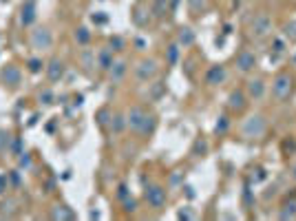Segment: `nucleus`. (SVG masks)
<instances>
[{"label": "nucleus", "instance_id": "f257e3e1", "mask_svg": "<svg viewBox=\"0 0 296 221\" xmlns=\"http://www.w3.org/2000/svg\"><path fill=\"white\" fill-rule=\"evenodd\" d=\"M29 47H31L35 53H47L53 47V31L47 27V24H35L29 31Z\"/></svg>", "mask_w": 296, "mask_h": 221}, {"label": "nucleus", "instance_id": "f03ea898", "mask_svg": "<svg viewBox=\"0 0 296 221\" xmlns=\"http://www.w3.org/2000/svg\"><path fill=\"white\" fill-rule=\"evenodd\" d=\"M157 73H159V62H157L155 58H142L140 62L135 64V69H133V75H135L137 82H142V84H148V82H152L157 78Z\"/></svg>", "mask_w": 296, "mask_h": 221}, {"label": "nucleus", "instance_id": "7ed1b4c3", "mask_svg": "<svg viewBox=\"0 0 296 221\" xmlns=\"http://www.w3.org/2000/svg\"><path fill=\"white\" fill-rule=\"evenodd\" d=\"M144 199L152 210H161L168 202V190H166V186H161V184L150 182L144 186Z\"/></svg>", "mask_w": 296, "mask_h": 221}, {"label": "nucleus", "instance_id": "20e7f679", "mask_svg": "<svg viewBox=\"0 0 296 221\" xmlns=\"http://www.w3.org/2000/svg\"><path fill=\"white\" fill-rule=\"evenodd\" d=\"M22 69H20L18 64H13V62H9V64H4L2 69H0V84L4 86V89H9V91H18L20 86H22Z\"/></svg>", "mask_w": 296, "mask_h": 221}, {"label": "nucleus", "instance_id": "39448f33", "mask_svg": "<svg viewBox=\"0 0 296 221\" xmlns=\"http://www.w3.org/2000/svg\"><path fill=\"white\" fill-rule=\"evenodd\" d=\"M38 22V0H22L18 9V24L22 29H31Z\"/></svg>", "mask_w": 296, "mask_h": 221}, {"label": "nucleus", "instance_id": "423d86ee", "mask_svg": "<svg viewBox=\"0 0 296 221\" xmlns=\"http://www.w3.org/2000/svg\"><path fill=\"white\" fill-rule=\"evenodd\" d=\"M294 89V78L290 73H277L272 80V97L279 102L288 100Z\"/></svg>", "mask_w": 296, "mask_h": 221}, {"label": "nucleus", "instance_id": "0eeeda50", "mask_svg": "<svg viewBox=\"0 0 296 221\" xmlns=\"http://www.w3.org/2000/svg\"><path fill=\"white\" fill-rule=\"evenodd\" d=\"M265 131H268V120H265L263 115H252L246 120V124H243L241 133L246 140H259V137L265 135Z\"/></svg>", "mask_w": 296, "mask_h": 221}, {"label": "nucleus", "instance_id": "6e6552de", "mask_svg": "<svg viewBox=\"0 0 296 221\" xmlns=\"http://www.w3.org/2000/svg\"><path fill=\"white\" fill-rule=\"evenodd\" d=\"M44 75H47L49 84H58V82H62L64 75H66V64H64V60L58 58V55L49 58L47 64H44Z\"/></svg>", "mask_w": 296, "mask_h": 221}, {"label": "nucleus", "instance_id": "1a4fd4ad", "mask_svg": "<svg viewBox=\"0 0 296 221\" xmlns=\"http://www.w3.org/2000/svg\"><path fill=\"white\" fill-rule=\"evenodd\" d=\"M115 51L111 47H102L100 51H95V69L102 71V73H109L111 66L115 64Z\"/></svg>", "mask_w": 296, "mask_h": 221}, {"label": "nucleus", "instance_id": "9d476101", "mask_svg": "<svg viewBox=\"0 0 296 221\" xmlns=\"http://www.w3.org/2000/svg\"><path fill=\"white\" fill-rule=\"evenodd\" d=\"M146 109L142 104H135V106H131L129 111H126V122H129V131L131 133H140V128H142V122H144V117H146Z\"/></svg>", "mask_w": 296, "mask_h": 221}, {"label": "nucleus", "instance_id": "9b49d317", "mask_svg": "<svg viewBox=\"0 0 296 221\" xmlns=\"http://www.w3.org/2000/svg\"><path fill=\"white\" fill-rule=\"evenodd\" d=\"M234 64H237V69L241 71V73H250V71H254V66H257V55H254L250 49H243L237 53Z\"/></svg>", "mask_w": 296, "mask_h": 221}, {"label": "nucleus", "instance_id": "f8f14e48", "mask_svg": "<svg viewBox=\"0 0 296 221\" xmlns=\"http://www.w3.org/2000/svg\"><path fill=\"white\" fill-rule=\"evenodd\" d=\"M203 80H206L208 86H219L223 84V82L228 80V71L223 64H212L210 69L206 71V75H203Z\"/></svg>", "mask_w": 296, "mask_h": 221}, {"label": "nucleus", "instance_id": "ddd939ff", "mask_svg": "<svg viewBox=\"0 0 296 221\" xmlns=\"http://www.w3.org/2000/svg\"><path fill=\"white\" fill-rule=\"evenodd\" d=\"M252 33L254 38H265V35H268L270 31H272V20H270V16L268 13H261V16H257L254 18V22H252Z\"/></svg>", "mask_w": 296, "mask_h": 221}, {"label": "nucleus", "instance_id": "4468645a", "mask_svg": "<svg viewBox=\"0 0 296 221\" xmlns=\"http://www.w3.org/2000/svg\"><path fill=\"white\" fill-rule=\"evenodd\" d=\"M126 73H129V62H126L124 58L115 60V64L111 66V71H109V82L111 84H122Z\"/></svg>", "mask_w": 296, "mask_h": 221}, {"label": "nucleus", "instance_id": "2eb2a0df", "mask_svg": "<svg viewBox=\"0 0 296 221\" xmlns=\"http://www.w3.org/2000/svg\"><path fill=\"white\" fill-rule=\"evenodd\" d=\"M248 100H250V97H248L246 91L234 89V91H230V95H228V109L241 113V111L248 106Z\"/></svg>", "mask_w": 296, "mask_h": 221}, {"label": "nucleus", "instance_id": "dca6fc26", "mask_svg": "<svg viewBox=\"0 0 296 221\" xmlns=\"http://www.w3.org/2000/svg\"><path fill=\"white\" fill-rule=\"evenodd\" d=\"M49 217L53 221H71V219H75V213L66 204H53L49 208Z\"/></svg>", "mask_w": 296, "mask_h": 221}, {"label": "nucleus", "instance_id": "f3484780", "mask_svg": "<svg viewBox=\"0 0 296 221\" xmlns=\"http://www.w3.org/2000/svg\"><path fill=\"white\" fill-rule=\"evenodd\" d=\"M109 131L113 133V135H122V133H126V131H129V122H126V113H122V111H113V117H111Z\"/></svg>", "mask_w": 296, "mask_h": 221}, {"label": "nucleus", "instance_id": "a211bd4d", "mask_svg": "<svg viewBox=\"0 0 296 221\" xmlns=\"http://www.w3.org/2000/svg\"><path fill=\"white\" fill-rule=\"evenodd\" d=\"M246 93L250 100H263L265 97V82L261 78H252L246 84Z\"/></svg>", "mask_w": 296, "mask_h": 221}, {"label": "nucleus", "instance_id": "6ab92c4d", "mask_svg": "<svg viewBox=\"0 0 296 221\" xmlns=\"http://www.w3.org/2000/svg\"><path fill=\"white\" fill-rule=\"evenodd\" d=\"M157 124H159V120H157L155 113H146L144 122H142L140 133H137V137H142V140H148V137H150L152 133L157 131Z\"/></svg>", "mask_w": 296, "mask_h": 221}, {"label": "nucleus", "instance_id": "aec40b11", "mask_svg": "<svg viewBox=\"0 0 296 221\" xmlns=\"http://www.w3.org/2000/svg\"><path fill=\"white\" fill-rule=\"evenodd\" d=\"M35 100H38L40 106H53V104H58V95H55V91L51 89V86H42V89L35 93Z\"/></svg>", "mask_w": 296, "mask_h": 221}, {"label": "nucleus", "instance_id": "412c9836", "mask_svg": "<svg viewBox=\"0 0 296 221\" xmlns=\"http://www.w3.org/2000/svg\"><path fill=\"white\" fill-rule=\"evenodd\" d=\"M195 42H197L195 31H192L190 27H179V31H177V44L183 49H190Z\"/></svg>", "mask_w": 296, "mask_h": 221}, {"label": "nucleus", "instance_id": "4be33fe9", "mask_svg": "<svg viewBox=\"0 0 296 221\" xmlns=\"http://www.w3.org/2000/svg\"><path fill=\"white\" fill-rule=\"evenodd\" d=\"M44 64H47V60H44L42 55H31V58L24 62V71H27L29 75H40L44 71Z\"/></svg>", "mask_w": 296, "mask_h": 221}, {"label": "nucleus", "instance_id": "5701e85b", "mask_svg": "<svg viewBox=\"0 0 296 221\" xmlns=\"http://www.w3.org/2000/svg\"><path fill=\"white\" fill-rule=\"evenodd\" d=\"M91 38H93V33H91V29H89V27H84V24L75 27V31H73V40L80 44V47H86V44L91 42Z\"/></svg>", "mask_w": 296, "mask_h": 221}, {"label": "nucleus", "instance_id": "b1692460", "mask_svg": "<svg viewBox=\"0 0 296 221\" xmlns=\"http://www.w3.org/2000/svg\"><path fill=\"white\" fill-rule=\"evenodd\" d=\"M148 11H150V16L152 18H164L168 11H170V9H168V0H152L150 2V9H148Z\"/></svg>", "mask_w": 296, "mask_h": 221}, {"label": "nucleus", "instance_id": "393cba45", "mask_svg": "<svg viewBox=\"0 0 296 221\" xmlns=\"http://www.w3.org/2000/svg\"><path fill=\"white\" fill-rule=\"evenodd\" d=\"M27 151L24 148V140L20 135H13V140H11V144H9V151H7V155L11 157V159H16V157H20L22 153Z\"/></svg>", "mask_w": 296, "mask_h": 221}, {"label": "nucleus", "instance_id": "a878e982", "mask_svg": "<svg viewBox=\"0 0 296 221\" xmlns=\"http://www.w3.org/2000/svg\"><path fill=\"white\" fill-rule=\"evenodd\" d=\"M80 64H82L84 73H91V69L95 66V51L91 49H84L82 53H80Z\"/></svg>", "mask_w": 296, "mask_h": 221}, {"label": "nucleus", "instance_id": "bb28decb", "mask_svg": "<svg viewBox=\"0 0 296 221\" xmlns=\"http://www.w3.org/2000/svg\"><path fill=\"white\" fill-rule=\"evenodd\" d=\"M7 179H9V188L11 190H20L24 186V179H22V171L20 168H13V171L7 173Z\"/></svg>", "mask_w": 296, "mask_h": 221}, {"label": "nucleus", "instance_id": "cd10ccee", "mask_svg": "<svg viewBox=\"0 0 296 221\" xmlns=\"http://www.w3.org/2000/svg\"><path fill=\"white\" fill-rule=\"evenodd\" d=\"M111 117H113V111H111L109 106H102V109L95 111V122H98V124H100L102 128H109Z\"/></svg>", "mask_w": 296, "mask_h": 221}, {"label": "nucleus", "instance_id": "c85d7f7f", "mask_svg": "<svg viewBox=\"0 0 296 221\" xmlns=\"http://www.w3.org/2000/svg\"><path fill=\"white\" fill-rule=\"evenodd\" d=\"M16 168H20L22 173L33 171V155H31V153H27V151H24L20 157H16Z\"/></svg>", "mask_w": 296, "mask_h": 221}, {"label": "nucleus", "instance_id": "c756f323", "mask_svg": "<svg viewBox=\"0 0 296 221\" xmlns=\"http://www.w3.org/2000/svg\"><path fill=\"white\" fill-rule=\"evenodd\" d=\"M188 11L192 13V16H203V13L208 11V0H188Z\"/></svg>", "mask_w": 296, "mask_h": 221}, {"label": "nucleus", "instance_id": "7c9ffc66", "mask_svg": "<svg viewBox=\"0 0 296 221\" xmlns=\"http://www.w3.org/2000/svg\"><path fill=\"white\" fill-rule=\"evenodd\" d=\"M18 213V202L16 199H4L0 204V217H13Z\"/></svg>", "mask_w": 296, "mask_h": 221}, {"label": "nucleus", "instance_id": "2f4dec72", "mask_svg": "<svg viewBox=\"0 0 296 221\" xmlns=\"http://www.w3.org/2000/svg\"><path fill=\"white\" fill-rule=\"evenodd\" d=\"M208 140L206 137H197L195 140V144H192V155L195 157H206L208 155Z\"/></svg>", "mask_w": 296, "mask_h": 221}, {"label": "nucleus", "instance_id": "473e14b6", "mask_svg": "<svg viewBox=\"0 0 296 221\" xmlns=\"http://www.w3.org/2000/svg\"><path fill=\"white\" fill-rule=\"evenodd\" d=\"M279 219L288 221V219H296V199H292V202H288L283 206V208L279 210Z\"/></svg>", "mask_w": 296, "mask_h": 221}, {"label": "nucleus", "instance_id": "72a5a7b5", "mask_svg": "<svg viewBox=\"0 0 296 221\" xmlns=\"http://www.w3.org/2000/svg\"><path fill=\"white\" fill-rule=\"evenodd\" d=\"M11 140H13V133L7 131V128H0V155H7Z\"/></svg>", "mask_w": 296, "mask_h": 221}, {"label": "nucleus", "instance_id": "f704fd0d", "mask_svg": "<svg viewBox=\"0 0 296 221\" xmlns=\"http://www.w3.org/2000/svg\"><path fill=\"white\" fill-rule=\"evenodd\" d=\"M230 124H232V120L228 115H221L217 120V124H214V133H217V135H226L228 131H230Z\"/></svg>", "mask_w": 296, "mask_h": 221}, {"label": "nucleus", "instance_id": "c9c22d12", "mask_svg": "<svg viewBox=\"0 0 296 221\" xmlns=\"http://www.w3.org/2000/svg\"><path fill=\"white\" fill-rule=\"evenodd\" d=\"M166 62L168 64H177V62H179V44H177V42H172L170 47L166 49Z\"/></svg>", "mask_w": 296, "mask_h": 221}, {"label": "nucleus", "instance_id": "e433bc0d", "mask_svg": "<svg viewBox=\"0 0 296 221\" xmlns=\"http://www.w3.org/2000/svg\"><path fill=\"white\" fill-rule=\"evenodd\" d=\"M126 197H131V188H129V184H126V182H120L115 186V199L122 204Z\"/></svg>", "mask_w": 296, "mask_h": 221}, {"label": "nucleus", "instance_id": "4c0bfd02", "mask_svg": "<svg viewBox=\"0 0 296 221\" xmlns=\"http://www.w3.org/2000/svg\"><path fill=\"white\" fill-rule=\"evenodd\" d=\"M133 18H135V22L140 24V27H144L148 20H150V11H148V9H144V7H137L135 13H133Z\"/></svg>", "mask_w": 296, "mask_h": 221}, {"label": "nucleus", "instance_id": "58836bf2", "mask_svg": "<svg viewBox=\"0 0 296 221\" xmlns=\"http://www.w3.org/2000/svg\"><path fill=\"white\" fill-rule=\"evenodd\" d=\"M109 47L115 51V53H122V51L126 49V40L122 38V35H111V40H109Z\"/></svg>", "mask_w": 296, "mask_h": 221}, {"label": "nucleus", "instance_id": "ea45409f", "mask_svg": "<svg viewBox=\"0 0 296 221\" xmlns=\"http://www.w3.org/2000/svg\"><path fill=\"white\" fill-rule=\"evenodd\" d=\"M148 89H150L152 91V100H157V97H161V95H164V91H166V86H164V82H152V84H150V82H148Z\"/></svg>", "mask_w": 296, "mask_h": 221}, {"label": "nucleus", "instance_id": "a19ab883", "mask_svg": "<svg viewBox=\"0 0 296 221\" xmlns=\"http://www.w3.org/2000/svg\"><path fill=\"white\" fill-rule=\"evenodd\" d=\"M122 208H124V213H126V215L137 213V199L133 197V195H131V197H126L124 202H122Z\"/></svg>", "mask_w": 296, "mask_h": 221}, {"label": "nucleus", "instance_id": "79ce46f5", "mask_svg": "<svg viewBox=\"0 0 296 221\" xmlns=\"http://www.w3.org/2000/svg\"><path fill=\"white\" fill-rule=\"evenodd\" d=\"M283 35L288 40H292V42H296V20H292V22H288L283 27Z\"/></svg>", "mask_w": 296, "mask_h": 221}, {"label": "nucleus", "instance_id": "37998d69", "mask_svg": "<svg viewBox=\"0 0 296 221\" xmlns=\"http://www.w3.org/2000/svg\"><path fill=\"white\" fill-rule=\"evenodd\" d=\"M9 190H11V188H9V179H7V175L0 173V197H4V195H7Z\"/></svg>", "mask_w": 296, "mask_h": 221}, {"label": "nucleus", "instance_id": "c03bdc74", "mask_svg": "<svg viewBox=\"0 0 296 221\" xmlns=\"http://www.w3.org/2000/svg\"><path fill=\"white\" fill-rule=\"evenodd\" d=\"M91 20H93L95 24H106V22H109V16H106L104 11H95L93 16H91Z\"/></svg>", "mask_w": 296, "mask_h": 221}, {"label": "nucleus", "instance_id": "a18cd8bd", "mask_svg": "<svg viewBox=\"0 0 296 221\" xmlns=\"http://www.w3.org/2000/svg\"><path fill=\"white\" fill-rule=\"evenodd\" d=\"M177 217H179V219H195V213L190 210V206H183V210L177 213Z\"/></svg>", "mask_w": 296, "mask_h": 221}, {"label": "nucleus", "instance_id": "49530a36", "mask_svg": "<svg viewBox=\"0 0 296 221\" xmlns=\"http://www.w3.org/2000/svg\"><path fill=\"white\" fill-rule=\"evenodd\" d=\"M179 2H181V0H168V9H170V11H177Z\"/></svg>", "mask_w": 296, "mask_h": 221}, {"label": "nucleus", "instance_id": "de8ad7c7", "mask_svg": "<svg viewBox=\"0 0 296 221\" xmlns=\"http://www.w3.org/2000/svg\"><path fill=\"white\" fill-rule=\"evenodd\" d=\"M285 49V44H283V40H274V51H277V53H281V51Z\"/></svg>", "mask_w": 296, "mask_h": 221}, {"label": "nucleus", "instance_id": "09e8293b", "mask_svg": "<svg viewBox=\"0 0 296 221\" xmlns=\"http://www.w3.org/2000/svg\"><path fill=\"white\" fill-rule=\"evenodd\" d=\"M183 190H186L188 199H195V188H192V186H183Z\"/></svg>", "mask_w": 296, "mask_h": 221}, {"label": "nucleus", "instance_id": "8fccbe9b", "mask_svg": "<svg viewBox=\"0 0 296 221\" xmlns=\"http://www.w3.org/2000/svg\"><path fill=\"white\" fill-rule=\"evenodd\" d=\"M55 188V179H47V193H53Z\"/></svg>", "mask_w": 296, "mask_h": 221}, {"label": "nucleus", "instance_id": "3c124183", "mask_svg": "<svg viewBox=\"0 0 296 221\" xmlns=\"http://www.w3.org/2000/svg\"><path fill=\"white\" fill-rule=\"evenodd\" d=\"M292 177L296 179V164H294V166H292Z\"/></svg>", "mask_w": 296, "mask_h": 221}, {"label": "nucleus", "instance_id": "603ef678", "mask_svg": "<svg viewBox=\"0 0 296 221\" xmlns=\"http://www.w3.org/2000/svg\"><path fill=\"white\" fill-rule=\"evenodd\" d=\"M292 62H294V64H296V53H294V55H292Z\"/></svg>", "mask_w": 296, "mask_h": 221}]
</instances>
